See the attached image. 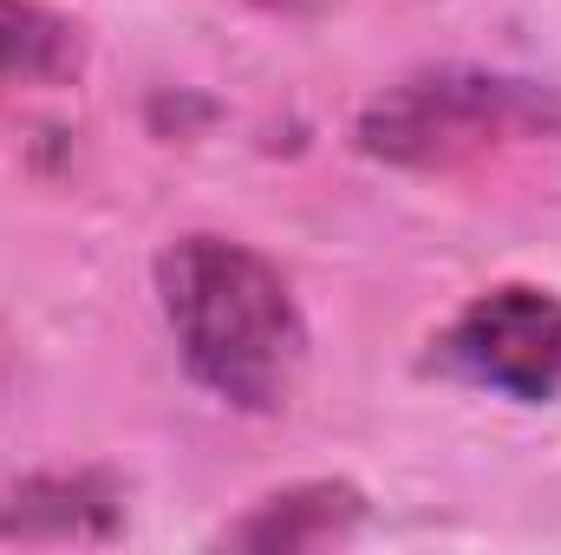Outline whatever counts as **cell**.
<instances>
[{
  "mask_svg": "<svg viewBox=\"0 0 561 555\" xmlns=\"http://www.w3.org/2000/svg\"><path fill=\"white\" fill-rule=\"evenodd\" d=\"M157 314L183 373L229 412L275 418L307 366V314L275 262L236 236L190 229L150 262Z\"/></svg>",
  "mask_w": 561,
  "mask_h": 555,
  "instance_id": "1",
  "label": "cell"
},
{
  "mask_svg": "<svg viewBox=\"0 0 561 555\" xmlns=\"http://www.w3.org/2000/svg\"><path fill=\"white\" fill-rule=\"evenodd\" d=\"M125 477L99 464L0 477V543H112L125 530Z\"/></svg>",
  "mask_w": 561,
  "mask_h": 555,
  "instance_id": "4",
  "label": "cell"
},
{
  "mask_svg": "<svg viewBox=\"0 0 561 555\" xmlns=\"http://www.w3.org/2000/svg\"><path fill=\"white\" fill-rule=\"evenodd\" d=\"M424 373L490 393L503 406L561 399V287L496 281L470 294L424 347Z\"/></svg>",
  "mask_w": 561,
  "mask_h": 555,
  "instance_id": "3",
  "label": "cell"
},
{
  "mask_svg": "<svg viewBox=\"0 0 561 555\" xmlns=\"http://www.w3.org/2000/svg\"><path fill=\"white\" fill-rule=\"evenodd\" d=\"M255 7H280V13H300V7H313V0H255Z\"/></svg>",
  "mask_w": 561,
  "mask_h": 555,
  "instance_id": "7",
  "label": "cell"
},
{
  "mask_svg": "<svg viewBox=\"0 0 561 555\" xmlns=\"http://www.w3.org/2000/svg\"><path fill=\"white\" fill-rule=\"evenodd\" d=\"M366 510L373 503H366V490L353 477H300V484H280L268 497H255L209 543H222V550H262V555L327 550V543H346L366 523Z\"/></svg>",
  "mask_w": 561,
  "mask_h": 555,
  "instance_id": "5",
  "label": "cell"
},
{
  "mask_svg": "<svg viewBox=\"0 0 561 555\" xmlns=\"http://www.w3.org/2000/svg\"><path fill=\"white\" fill-rule=\"evenodd\" d=\"M561 138V92L490 66H424L373 92L353 118V150L386 170H463L510 144Z\"/></svg>",
  "mask_w": 561,
  "mask_h": 555,
  "instance_id": "2",
  "label": "cell"
},
{
  "mask_svg": "<svg viewBox=\"0 0 561 555\" xmlns=\"http://www.w3.org/2000/svg\"><path fill=\"white\" fill-rule=\"evenodd\" d=\"M85 26L46 0H0V105L26 92L79 86L85 72Z\"/></svg>",
  "mask_w": 561,
  "mask_h": 555,
  "instance_id": "6",
  "label": "cell"
}]
</instances>
